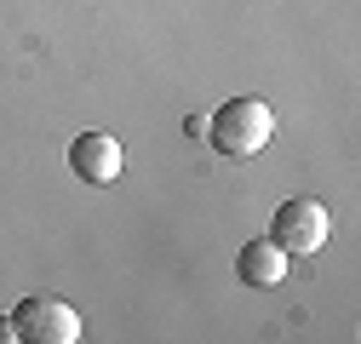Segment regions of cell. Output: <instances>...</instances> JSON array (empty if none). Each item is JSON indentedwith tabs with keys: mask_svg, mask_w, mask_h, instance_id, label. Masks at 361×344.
Returning a JSON list of instances; mask_svg holds the SVG:
<instances>
[{
	"mask_svg": "<svg viewBox=\"0 0 361 344\" xmlns=\"http://www.w3.org/2000/svg\"><path fill=\"white\" fill-rule=\"evenodd\" d=\"M207 133H212L218 155L247 161V155H258L269 138H276V109H269L264 98H230V104H218V115L207 121Z\"/></svg>",
	"mask_w": 361,
	"mask_h": 344,
	"instance_id": "cell-1",
	"label": "cell"
},
{
	"mask_svg": "<svg viewBox=\"0 0 361 344\" xmlns=\"http://www.w3.org/2000/svg\"><path fill=\"white\" fill-rule=\"evenodd\" d=\"M235 276H241V287H281L287 252H281L276 241H247V247L235 252Z\"/></svg>",
	"mask_w": 361,
	"mask_h": 344,
	"instance_id": "cell-5",
	"label": "cell"
},
{
	"mask_svg": "<svg viewBox=\"0 0 361 344\" xmlns=\"http://www.w3.org/2000/svg\"><path fill=\"white\" fill-rule=\"evenodd\" d=\"M12 338H23V344H75L80 316L63 298H23L12 310Z\"/></svg>",
	"mask_w": 361,
	"mask_h": 344,
	"instance_id": "cell-3",
	"label": "cell"
},
{
	"mask_svg": "<svg viewBox=\"0 0 361 344\" xmlns=\"http://www.w3.org/2000/svg\"><path fill=\"white\" fill-rule=\"evenodd\" d=\"M69 166H75L80 184H115L121 166H126V155H121V144L109 133H80L69 144Z\"/></svg>",
	"mask_w": 361,
	"mask_h": 344,
	"instance_id": "cell-4",
	"label": "cell"
},
{
	"mask_svg": "<svg viewBox=\"0 0 361 344\" xmlns=\"http://www.w3.org/2000/svg\"><path fill=\"white\" fill-rule=\"evenodd\" d=\"M333 235V212L315 201V195H293L276 207V224H269V241H276L287 258H304V252H322Z\"/></svg>",
	"mask_w": 361,
	"mask_h": 344,
	"instance_id": "cell-2",
	"label": "cell"
}]
</instances>
